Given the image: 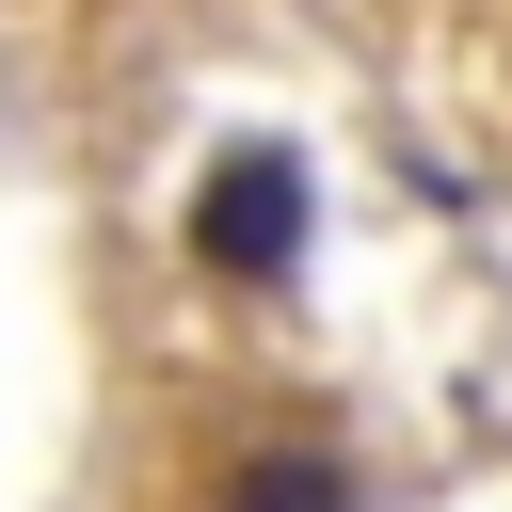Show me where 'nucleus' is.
Here are the masks:
<instances>
[{
  "label": "nucleus",
  "instance_id": "nucleus-2",
  "mask_svg": "<svg viewBox=\"0 0 512 512\" xmlns=\"http://www.w3.org/2000/svg\"><path fill=\"white\" fill-rule=\"evenodd\" d=\"M208 512H368V480H352V448H320V432H256V448L208 480Z\"/></svg>",
  "mask_w": 512,
  "mask_h": 512
},
{
  "label": "nucleus",
  "instance_id": "nucleus-1",
  "mask_svg": "<svg viewBox=\"0 0 512 512\" xmlns=\"http://www.w3.org/2000/svg\"><path fill=\"white\" fill-rule=\"evenodd\" d=\"M304 224H320V192H304V144H224L208 160V192H192V256L224 272V288H288L304 272Z\"/></svg>",
  "mask_w": 512,
  "mask_h": 512
}]
</instances>
